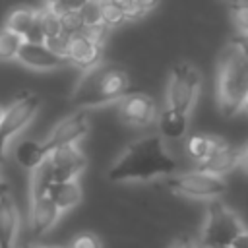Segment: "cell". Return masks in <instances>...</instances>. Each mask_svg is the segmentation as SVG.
<instances>
[{
	"instance_id": "42",
	"label": "cell",
	"mask_w": 248,
	"mask_h": 248,
	"mask_svg": "<svg viewBox=\"0 0 248 248\" xmlns=\"http://www.w3.org/2000/svg\"><path fill=\"white\" fill-rule=\"evenodd\" d=\"M229 248H232V246H229Z\"/></svg>"
},
{
	"instance_id": "25",
	"label": "cell",
	"mask_w": 248,
	"mask_h": 248,
	"mask_svg": "<svg viewBox=\"0 0 248 248\" xmlns=\"http://www.w3.org/2000/svg\"><path fill=\"white\" fill-rule=\"evenodd\" d=\"M79 12H81V17H83L85 27L103 23V19H101V0H87L81 6Z\"/></svg>"
},
{
	"instance_id": "7",
	"label": "cell",
	"mask_w": 248,
	"mask_h": 248,
	"mask_svg": "<svg viewBox=\"0 0 248 248\" xmlns=\"http://www.w3.org/2000/svg\"><path fill=\"white\" fill-rule=\"evenodd\" d=\"M167 186L180 196L200 198V200H217L227 190V184L221 176L207 174L202 170L172 174L167 178Z\"/></svg>"
},
{
	"instance_id": "5",
	"label": "cell",
	"mask_w": 248,
	"mask_h": 248,
	"mask_svg": "<svg viewBox=\"0 0 248 248\" xmlns=\"http://www.w3.org/2000/svg\"><path fill=\"white\" fill-rule=\"evenodd\" d=\"M200 85H202L200 72L192 64H188V62L176 64L172 68V74L169 79V89H167L169 108L178 110L182 114H190V110L196 105Z\"/></svg>"
},
{
	"instance_id": "27",
	"label": "cell",
	"mask_w": 248,
	"mask_h": 248,
	"mask_svg": "<svg viewBox=\"0 0 248 248\" xmlns=\"http://www.w3.org/2000/svg\"><path fill=\"white\" fill-rule=\"evenodd\" d=\"M68 43H70V37H66L64 33H60V35H56V37L45 39V45H46L54 54H58V56H62V58H66Z\"/></svg>"
},
{
	"instance_id": "35",
	"label": "cell",
	"mask_w": 248,
	"mask_h": 248,
	"mask_svg": "<svg viewBox=\"0 0 248 248\" xmlns=\"http://www.w3.org/2000/svg\"><path fill=\"white\" fill-rule=\"evenodd\" d=\"M232 248H248V232H246V231H244V232L234 240Z\"/></svg>"
},
{
	"instance_id": "34",
	"label": "cell",
	"mask_w": 248,
	"mask_h": 248,
	"mask_svg": "<svg viewBox=\"0 0 248 248\" xmlns=\"http://www.w3.org/2000/svg\"><path fill=\"white\" fill-rule=\"evenodd\" d=\"M238 167H242V170L248 174V143L240 149V165Z\"/></svg>"
},
{
	"instance_id": "29",
	"label": "cell",
	"mask_w": 248,
	"mask_h": 248,
	"mask_svg": "<svg viewBox=\"0 0 248 248\" xmlns=\"http://www.w3.org/2000/svg\"><path fill=\"white\" fill-rule=\"evenodd\" d=\"M120 10H122V14L126 16V21H132V19H140L141 16H145L138 6H136V2L134 0H112Z\"/></svg>"
},
{
	"instance_id": "3",
	"label": "cell",
	"mask_w": 248,
	"mask_h": 248,
	"mask_svg": "<svg viewBox=\"0 0 248 248\" xmlns=\"http://www.w3.org/2000/svg\"><path fill=\"white\" fill-rule=\"evenodd\" d=\"M217 99L225 116L242 110L248 99V60L229 43L219 58Z\"/></svg>"
},
{
	"instance_id": "6",
	"label": "cell",
	"mask_w": 248,
	"mask_h": 248,
	"mask_svg": "<svg viewBox=\"0 0 248 248\" xmlns=\"http://www.w3.org/2000/svg\"><path fill=\"white\" fill-rule=\"evenodd\" d=\"M39 97L25 91L19 97L14 99V103L4 108L2 120H0V163L6 157V147L8 143L33 120V116L39 110Z\"/></svg>"
},
{
	"instance_id": "26",
	"label": "cell",
	"mask_w": 248,
	"mask_h": 248,
	"mask_svg": "<svg viewBox=\"0 0 248 248\" xmlns=\"http://www.w3.org/2000/svg\"><path fill=\"white\" fill-rule=\"evenodd\" d=\"M231 17L238 33H248V2L240 0L238 4L231 6Z\"/></svg>"
},
{
	"instance_id": "40",
	"label": "cell",
	"mask_w": 248,
	"mask_h": 248,
	"mask_svg": "<svg viewBox=\"0 0 248 248\" xmlns=\"http://www.w3.org/2000/svg\"><path fill=\"white\" fill-rule=\"evenodd\" d=\"M2 114H4V108L0 107V120H2Z\"/></svg>"
},
{
	"instance_id": "28",
	"label": "cell",
	"mask_w": 248,
	"mask_h": 248,
	"mask_svg": "<svg viewBox=\"0 0 248 248\" xmlns=\"http://www.w3.org/2000/svg\"><path fill=\"white\" fill-rule=\"evenodd\" d=\"M68 248H101V240L93 232H79L72 238Z\"/></svg>"
},
{
	"instance_id": "33",
	"label": "cell",
	"mask_w": 248,
	"mask_h": 248,
	"mask_svg": "<svg viewBox=\"0 0 248 248\" xmlns=\"http://www.w3.org/2000/svg\"><path fill=\"white\" fill-rule=\"evenodd\" d=\"M136 2V6L143 12V14H147V12H151L157 4H159V0H134Z\"/></svg>"
},
{
	"instance_id": "1",
	"label": "cell",
	"mask_w": 248,
	"mask_h": 248,
	"mask_svg": "<svg viewBox=\"0 0 248 248\" xmlns=\"http://www.w3.org/2000/svg\"><path fill=\"white\" fill-rule=\"evenodd\" d=\"M178 170V163L169 155L159 134L143 136L130 143L124 153L108 169L112 182H136L153 180L159 176H172Z\"/></svg>"
},
{
	"instance_id": "41",
	"label": "cell",
	"mask_w": 248,
	"mask_h": 248,
	"mask_svg": "<svg viewBox=\"0 0 248 248\" xmlns=\"http://www.w3.org/2000/svg\"><path fill=\"white\" fill-rule=\"evenodd\" d=\"M33 248H43V246H33Z\"/></svg>"
},
{
	"instance_id": "36",
	"label": "cell",
	"mask_w": 248,
	"mask_h": 248,
	"mask_svg": "<svg viewBox=\"0 0 248 248\" xmlns=\"http://www.w3.org/2000/svg\"><path fill=\"white\" fill-rule=\"evenodd\" d=\"M4 194H8V184L2 180V176H0V196H4Z\"/></svg>"
},
{
	"instance_id": "18",
	"label": "cell",
	"mask_w": 248,
	"mask_h": 248,
	"mask_svg": "<svg viewBox=\"0 0 248 248\" xmlns=\"http://www.w3.org/2000/svg\"><path fill=\"white\" fill-rule=\"evenodd\" d=\"M48 151L43 145V141H35V140H21L16 145V161L23 167L33 170L35 167H39L43 161L48 159Z\"/></svg>"
},
{
	"instance_id": "12",
	"label": "cell",
	"mask_w": 248,
	"mask_h": 248,
	"mask_svg": "<svg viewBox=\"0 0 248 248\" xmlns=\"http://www.w3.org/2000/svg\"><path fill=\"white\" fill-rule=\"evenodd\" d=\"M101 48H103V45L95 43L85 33H79V35L70 37L66 60L81 70H89L101 62Z\"/></svg>"
},
{
	"instance_id": "16",
	"label": "cell",
	"mask_w": 248,
	"mask_h": 248,
	"mask_svg": "<svg viewBox=\"0 0 248 248\" xmlns=\"http://www.w3.org/2000/svg\"><path fill=\"white\" fill-rule=\"evenodd\" d=\"M188 114L165 108L159 116V136L165 140H182L188 134Z\"/></svg>"
},
{
	"instance_id": "14",
	"label": "cell",
	"mask_w": 248,
	"mask_h": 248,
	"mask_svg": "<svg viewBox=\"0 0 248 248\" xmlns=\"http://www.w3.org/2000/svg\"><path fill=\"white\" fill-rule=\"evenodd\" d=\"M240 165V151L219 141V145L215 147V151L203 161L198 165L196 170H202V172H207V174H215V176H225L227 172L234 170L236 167Z\"/></svg>"
},
{
	"instance_id": "32",
	"label": "cell",
	"mask_w": 248,
	"mask_h": 248,
	"mask_svg": "<svg viewBox=\"0 0 248 248\" xmlns=\"http://www.w3.org/2000/svg\"><path fill=\"white\" fill-rule=\"evenodd\" d=\"M169 248H198V244H196V240H194L192 236L182 234V236H178L176 240H172V244H170Z\"/></svg>"
},
{
	"instance_id": "9",
	"label": "cell",
	"mask_w": 248,
	"mask_h": 248,
	"mask_svg": "<svg viewBox=\"0 0 248 248\" xmlns=\"http://www.w3.org/2000/svg\"><path fill=\"white\" fill-rule=\"evenodd\" d=\"M48 165L52 170L54 182H66V180H76L81 170L85 169V157L78 149V145H64L48 155Z\"/></svg>"
},
{
	"instance_id": "13",
	"label": "cell",
	"mask_w": 248,
	"mask_h": 248,
	"mask_svg": "<svg viewBox=\"0 0 248 248\" xmlns=\"http://www.w3.org/2000/svg\"><path fill=\"white\" fill-rule=\"evenodd\" d=\"M60 211L50 200V194L31 196L29 203V225L35 234H45L58 219Z\"/></svg>"
},
{
	"instance_id": "2",
	"label": "cell",
	"mask_w": 248,
	"mask_h": 248,
	"mask_svg": "<svg viewBox=\"0 0 248 248\" xmlns=\"http://www.w3.org/2000/svg\"><path fill=\"white\" fill-rule=\"evenodd\" d=\"M128 89L130 78L122 68L99 62L97 66L85 70V76L81 78L72 95V103L81 110L97 108L120 101L128 95Z\"/></svg>"
},
{
	"instance_id": "17",
	"label": "cell",
	"mask_w": 248,
	"mask_h": 248,
	"mask_svg": "<svg viewBox=\"0 0 248 248\" xmlns=\"http://www.w3.org/2000/svg\"><path fill=\"white\" fill-rule=\"evenodd\" d=\"M50 200L58 207V211H68L76 207L81 202V188L78 180H66V182H52L50 186Z\"/></svg>"
},
{
	"instance_id": "24",
	"label": "cell",
	"mask_w": 248,
	"mask_h": 248,
	"mask_svg": "<svg viewBox=\"0 0 248 248\" xmlns=\"http://www.w3.org/2000/svg\"><path fill=\"white\" fill-rule=\"evenodd\" d=\"M39 19H41V25H43V31H45V39L56 37V35L62 33V29H60V16L54 10H50V8L39 10Z\"/></svg>"
},
{
	"instance_id": "30",
	"label": "cell",
	"mask_w": 248,
	"mask_h": 248,
	"mask_svg": "<svg viewBox=\"0 0 248 248\" xmlns=\"http://www.w3.org/2000/svg\"><path fill=\"white\" fill-rule=\"evenodd\" d=\"M85 2H87V0H58L50 10H54L56 14L70 12V10H81V6H83Z\"/></svg>"
},
{
	"instance_id": "22",
	"label": "cell",
	"mask_w": 248,
	"mask_h": 248,
	"mask_svg": "<svg viewBox=\"0 0 248 248\" xmlns=\"http://www.w3.org/2000/svg\"><path fill=\"white\" fill-rule=\"evenodd\" d=\"M58 16H60V29H62V33L66 37H74V35L83 33L85 23H83V17H81V12L79 10L62 12Z\"/></svg>"
},
{
	"instance_id": "10",
	"label": "cell",
	"mask_w": 248,
	"mask_h": 248,
	"mask_svg": "<svg viewBox=\"0 0 248 248\" xmlns=\"http://www.w3.org/2000/svg\"><path fill=\"white\" fill-rule=\"evenodd\" d=\"M118 114L126 124H134V126H147L155 120L157 108L151 97L143 95V93H132L120 99L118 105Z\"/></svg>"
},
{
	"instance_id": "39",
	"label": "cell",
	"mask_w": 248,
	"mask_h": 248,
	"mask_svg": "<svg viewBox=\"0 0 248 248\" xmlns=\"http://www.w3.org/2000/svg\"><path fill=\"white\" fill-rule=\"evenodd\" d=\"M242 110H246V112H248V99H246V103H244V107H242Z\"/></svg>"
},
{
	"instance_id": "37",
	"label": "cell",
	"mask_w": 248,
	"mask_h": 248,
	"mask_svg": "<svg viewBox=\"0 0 248 248\" xmlns=\"http://www.w3.org/2000/svg\"><path fill=\"white\" fill-rule=\"evenodd\" d=\"M43 2H45V8H52V6H54L58 0H43Z\"/></svg>"
},
{
	"instance_id": "23",
	"label": "cell",
	"mask_w": 248,
	"mask_h": 248,
	"mask_svg": "<svg viewBox=\"0 0 248 248\" xmlns=\"http://www.w3.org/2000/svg\"><path fill=\"white\" fill-rule=\"evenodd\" d=\"M101 19L108 29L126 23V16L112 0H101Z\"/></svg>"
},
{
	"instance_id": "21",
	"label": "cell",
	"mask_w": 248,
	"mask_h": 248,
	"mask_svg": "<svg viewBox=\"0 0 248 248\" xmlns=\"http://www.w3.org/2000/svg\"><path fill=\"white\" fill-rule=\"evenodd\" d=\"M21 45H23V37H19L17 33H14L8 27L0 29V60L2 62L16 60Z\"/></svg>"
},
{
	"instance_id": "20",
	"label": "cell",
	"mask_w": 248,
	"mask_h": 248,
	"mask_svg": "<svg viewBox=\"0 0 248 248\" xmlns=\"http://www.w3.org/2000/svg\"><path fill=\"white\" fill-rule=\"evenodd\" d=\"M219 145V140L215 138H209V136H192L186 143V149H188V155L200 165L203 163L213 151L215 147Z\"/></svg>"
},
{
	"instance_id": "8",
	"label": "cell",
	"mask_w": 248,
	"mask_h": 248,
	"mask_svg": "<svg viewBox=\"0 0 248 248\" xmlns=\"http://www.w3.org/2000/svg\"><path fill=\"white\" fill-rule=\"evenodd\" d=\"M89 130V120H87V112L85 110H78L66 118H62L52 132L43 140V145L46 147V151H54L58 147L64 145H76Z\"/></svg>"
},
{
	"instance_id": "15",
	"label": "cell",
	"mask_w": 248,
	"mask_h": 248,
	"mask_svg": "<svg viewBox=\"0 0 248 248\" xmlns=\"http://www.w3.org/2000/svg\"><path fill=\"white\" fill-rule=\"evenodd\" d=\"M19 217L8 194L0 196V248H14L17 236Z\"/></svg>"
},
{
	"instance_id": "19",
	"label": "cell",
	"mask_w": 248,
	"mask_h": 248,
	"mask_svg": "<svg viewBox=\"0 0 248 248\" xmlns=\"http://www.w3.org/2000/svg\"><path fill=\"white\" fill-rule=\"evenodd\" d=\"M37 17H39V10L21 6V8H16V10L10 12V16H8L4 27L12 29V31L17 33L19 37H25L27 31L31 29V25L37 21Z\"/></svg>"
},
{
	"instance_id": "31",
	"label": "cell",
	"mask_w": 248,
	"mask_h": 248,
	"mask_svg": "<svg viewBox=\"0 0 248 248\" xmlns=\"http://www.w3.org/2000/svg\"><path fill=\"white\" fill-rule=\"evenodd\" d=\"M231 45L248 60V33H238V35L231 41Z\"/></svg>"
},
{
	"instance_id": "38",
	"label": "cell",
	"mask_w": 248,
	"mask_h": 248,
	"mask_svg": "<svg viewBox=\"0 0 248 248\" xmlns=\"http://www.w3.org/2000/svg\"><path fill=\"white\" fill-rule=\"evenodd\" d=\"M225 2H227V4H229V6H234V4H238V2H240V0H225Z\"/></svg>"
},
{
	"instance_id": "11",
	"label": "cell",
	"mask_w": 248,
	"mask_h": 248,
	"mask_svg": "<svg viewBox=\"0 0 248 248\" xmlns=\"http://www.w3.org/2000/svg\"><path fill=\"white\" fill-rule=\"evenodd\" d=\"M16 60H19L23 66L33 70H54L68 64L66 58L54 54L45 43H27V41H23Z\"/></svg>"
},
{
	"instance_id": "4",
	"label": "cell",
	"mask_w": 248,
	"mask_h": 248,
	"mask_svg": "<svg viewBox=\"0 0 248 248\" xmlns=\"http://www.w3.org/2000/svg\"><path fill=\"white\" fill-rule=\"evenodd\" d=\"M244 232L238 217L221 202L213 200L207 209V219L202 231V244L205 248H229Z\"/></svg>"
}]
</instances>
